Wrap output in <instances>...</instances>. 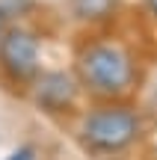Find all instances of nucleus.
Listing matches in <instances>:
<instances>
[{
	"instance_id": "obj_7",
	"label": "nucleus",
	"mask_w": 157,
	"mask_h": 160,
	"mask_svg": "<svg viewBox=\"0 0 157 160\" xmlns=\"http://www.w3.org/2000/svg\"><path fill=\"white\" fill-rule=\"evenodd\" d=\"M36 154H39V151H36V145H18V148L12 151L6 160H36Z\"/></svg>"
},
{
	"instance_id": "obj_1",
	"label": "nucleus",
	"mask_w": 157,
	"mask_h": 160,
	"mask_svg": "<svg viewBox=\"0 0 157 160\" xmlns=\"http://www.w3.org/2000/svg\"><path fill=\"white\" fill-rule=\"evenodd\" d=\"M74 77L98 101H122L136 89V57L116 39H86L74 53Z\"/></svg>"
},
{
	"instance_id": "obj_5",
	"label": "nucleus",
	"mask_w": 157,
	"mask_h": 160,
	"mask_svg": "<svg viewBox=\"0 0 157 160\" xmlns=\"http://www.w3.org/2000/svg\"><path fill=\"white\" fill-rule=\"evenodd\" d=\"M68 12L83 27H104L116 18L119 0H68Z\"/></svg>"
},
{
	"instance_id": "obj_3",
	"label": "nucleus",
	"mask_w": 157,
	"mask_h": 160,
	"mask_svg": "<svg viewBox=\"0 0 157 160\" xmlns=\"http://www.w3.org/2000/svg\"><path fill=\"white\" fill-rule=\"evenodd\" d=\"M42 71V36L30 24L15 21L0 39V80L27 92Z\"/></svg>"
},
{
	"instance_id": "obj_4",
	"label": "nucleus",
	"mask_w": 157,
	"mask_h": 160,
	"mask_svg": "<svg viewBox=\"0 0 157 160\" xmlns=\"http://www.w3.org/2000/svg\"><path fill=\"white\" fill-rule=\"evenodd\" d=\"M80 83H77L74 71H39V77L30 83L27 95L33 98V104L47 116H65L74 110L77 98H80Z\"/></svg>"
},
{
	"instance_id": "obj_8",
	"label": "nucleus",
	"mask_w": 157,
	"mask_h": 160,
	"mask_svg": "<svg viewBox=\"0 0 157 160\" xmlns=\"http://www.w3.org/2000/svg\"><path fill=\"white\" fill-rule=\"evenodd\" d=\"M142 3H145V12L157 21V0H142Z\"/></svg>"
},
{
	"instance_id": "obj_6",
	"label": "nucleus",
	"mask_w": 157,
	"mask_h": 160,
	"mask_svg": "<svg viewBox=\"0 0 157 160\" xmlns=\"http://www.w3.org/2000/svg\"><path fill=\"white\" fill-rule=\"evenodd\" d=\"M33 12V0H0V39L9 30V24L24 21Z\"/></svg>"
},
{
	"instance_id": "obj_2",
	"label": "nucleus",
	"mask_w": 157,
	"mask_h": 160,
	"mask_svg": "<svg viewBox=\"0 0 157 160\" xmlns=\"http://www.w3.org/2000/svg\"><path fill=\"white\" fill-rule=\"evenodd\" d=\"M142 133V119L130 104L104 101L80 116L77 139L92 154H119L130 148Z\"/></svg>"
}]
</instances>
